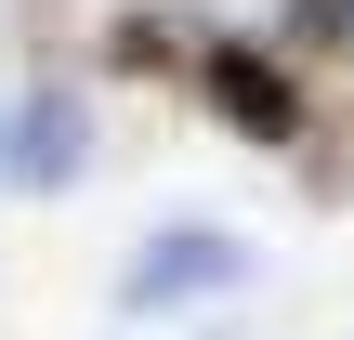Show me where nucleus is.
I'll return each mask as SVG.
<instances>
[{"mask_svg":"<svg viewBox=\"0 0 354 340\" xmlns=\"http://www.w3.org/2000/svg\"><path fill=\"white\" fill-rule=\"evenodd\" d=\"M210 92H223V118L289 131V66H263V52H210Z\"/></svg>","mask_w":354,"mask_h":340,"instance_id":"nucleus-1","label":"nucleus"},{"mask_svg":"<svg viewBox=\"0 0 354 340\" xmlns=\"http://www.w3.org/2000/svg\"><path fill=\"white\" fill-rule=\"evenodd\" d=\"M53 157H79V105H39L26 118V170H53Z\"/></svg>","mask_w":354,"mask_h":340,"instance_id":"nucleus-2","label":"nucleus"}]
</instances>
